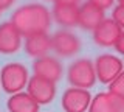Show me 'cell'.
Returning <instances> with one entry per match:
<instances>
[{"mask_svg": "<svg viewBox=\"0 0 124 112\" xmlns=\"http://www.w3.org/2000/svg\"><path fill=\"white\" fill-rule=\"evenodd\" d=\"M95 70L96 78L102 84H110L116 76L124 70V64L118 56L104 53L95 59Z\"/></svg>", "mask_w": 124, "mask_h": 112, "instance_id": "4", "label": "cell"}, {"mask_svg": "<svg viewBox=\"0 0 124 112\" xmlns=\"http://www.w3.org/2000/svg\"><path fill=\"white\" fill-rule=\"evenodd\" d=\"M51 47L56 55L62 58L75 56L81 48V41L75 33L68 30H59L51 36Z\"/></svg>", "mask_w": 124, "mask_h": 112, "instance_id": "6", "label": "cell"}, {"mask_svg": "<svg viewBox=\"0 0 124 112\" xmlns=\"http://www.w3.org/2000/svg\"><path fill=\"white\" fill-rule=\"evenodd\" d=\"M115 50H116V52L119 53V55H123V56H124V30H123L121 36H119L118 42L115 44Z\"/></svg>", "mask_w": 124, "mask_h": 112, "instance_id": "20", "label": "cell"}, {"mask_svg": "<svg viewBox=\"0 0 124 112\" xmlns=\"http://www.w3.org/2000/svg\"><path fill=\"white\" fill-rule=\"evenodd\" d=\"M54 3H62V5H75V6H79L81 0H54Z\"/></svg>", "mask_w": 124, "mask_h": 112, "instance_id": "21", "label": "cell"}, {"mask_svg": "<svg viewBox=\"0 0 124 112\" xmlns=\"http://www.w3.org/2000/svg\"><path fill=\"white\" fill-rule=\"evenodd\" d=\"M51 13L42 3H28L19 6L11 14V24L20 31L22 36L28 37L33 34L46 33L51 25Z\"/></svg>", "mask_w": 124, "mask_h": 112, "instance_id": "1", "label": "cell"}, {"mask_svg": "<svg viewBox=\"0 0 124 112\" xmlns=\"http://www.w3.org/2000/svg\"><path fill=\"white\" fill-rule=\"evenodd\" d=\"M22 44V34L11 22L0 24V55H14Z\"/></svg>", "mask_w": 124, "mask_h": 112, "instance_id": "10", "label": "cell"}, {"mask_svg": "<svg viewBox=\"0 0 124 112\" xmlns=\"http://www.w3.org/2000/svg\"><path fill=\"white\" fill-rule=\"evenodd\" d=\"M87 2H90L92 5H95V6H98V8L106 11V9H108V8L113 6L115 0H87Z\"/></svg>", "mask_w": 124, "mask_h": 112, "instance_id": "19", "label": "cell"}, {"mask_svg": "<svg viewBox=\"0 0 124 112\" xmlns=\"http://www.w3.org/2000/svg\"><path fill=\"white\" fill-rule=\"evenodd\" d=\"M118 5H124V0H118Z\"/></svg>", "mask_w": 124, "mask_h": 112, "instance_id": "23", "label": "cell"}, {"mask_svg": "<svg viewBox=\"0 0 124 112\" xmlns=\"http://www.w3.org/2000/svg\"><path fill=\"white\" fill-rule=\"evenodd\" d=\"M26 55L37 59V58L46 56V53L50 52L51 47V36L48 33H39V34H33V36L25 37L23 42Z\"/></svg>", "mask_w": 124, "mask_h": 112, "instance_id": "11", "label": "cell"}, {"mask_svg": "<svg viewBox=\"0 0 124 112\" xmlns=\"http://www.w3.org/2000/svg\"><path fill=\"white\" fill-rule=\"evenodd\" d=\"M121 33H123V28L112 17L104 19L93 31V41L99 47H115Z\"/></svg>", "mask_w": 124, "mask_h": 112, "instance_id": "7", "label": "cell"}, {"mask_svg": "<svg viewBox=\"0 0 124 112\" xmlns=\"http://www.w3.org/2000/svg\"><path fill=\"white\" fill-rule=\"evenodd\" d=\"M26 92L33 96L39 104H48L56 96V84L39 76H31L26 86Z\"/></svg>", "mask_w": 124, "mask_h": 112, "instance_id": "9", "label": "cell"}, {"mask_svg": "<svg viewBox=\"0 0 124 112\" xmlns=\"http://www.w3.org/2000/svg\"><path fill=\"white\" fill-rule=\"evenodd\" d=\"M16 2V0H0V9H6L9 8L11 5Z\"/></svg>", "mask_w": 124, "mask_h": 112, "instance_id": "22", "label": "cell"}, {"mask_svg": "<svg viewBox=\"0 0 124 112\" xmlns=\"http://www.w3.org/2000/svg\"><path fill=\"white\" fill-rule=\"evenodd\" d=\"M108 92L124 96V70L119 73V75L116 76L110 84H108Z\"/></svg>", "mask_w": 124, "mask_h": 112, "instance_id": "16", "label": "cell"}, {"mask_svg": "<svg viewBox=\"0 0 124 112\" xmlns=\"http://www.w3.org/2000/svg\"><path fill=\"white\" fill-rule=\"evenodd\" d=\"M28 69L20 62L5 64L0 70V86L9 95L19 94L28 86Z\"/></svg>", "mask_w": 124, "mask_h": 112, "instance_id": "2", "label": "cell"}, {"mask_svg": "<svg viewBox=\"0 0 124 112\" xmlns=\"http://www.w3.org/2000/svg\"><path fill=\"white\" fill-rule=\"evenodd\" d=\"M92 103V95L87 89L70 87L62 94L61 106L64 112H87Z\"/></svg>", "mask_w": 124, "mask_h": 112, "instance_id": "5", "label": "cell"}, {"mask_svg": "<svg viewBox=\"0 0 124 112\" xmlns=\"http://www.w3.org/2000/svg\"><path fill=\"white\" fill-rule=\"evenodd\" d=\"M112 19L118 24L121 28L124 30V5H118L113 8V13H112Z\"/></svg>", "mask_w": 124, "mask_h": 112, "instance_id": "17", "label": "cell"}, {"mask_svg": "<svg viewBox=\"0 0 124 112\" xmlns=\"http://www.w3.org/2000/svg\"><path fill=\"white\" fill-rule=\"evenodd\" d=\"M6 107L9 112H39L40 104L28 92H19V94L9 95Z\"/></svg>", "mask_w": 124, "mask_h": 112, "instance_id": "14", "label": "cell"}, {"mask_svg": "<svg viewBox=\"0 0 124 112\" xmlns=\"http://www.w3.org/2000/svg\"><path fill=\"white\" fill-rule=\"evenodd\" d=\"M67 78H68V83L71 84V87H79V89H87L88 90L98 81L95 62H92L87 58L76 59L75 62L70 64Z\"/></svg>", "mask_w": 124, "mask_h": 112, "instance_id": "3", "label": "cell"}, {"mask_svg": "<svg viewBox=\"0 0 124 112\" xmlns=\"http://www.w3.org/2000/svg\"><path fill=\"white\" fill-rule=\"evenodd\" d=\"M33 73H34V76L44 78L46 81H51V83L56 84L62 76V64L56 59V58L46 55V56L34 59Z\"/></svg>", "mask_w": 124, "mask_h": 112, "instance_id": "8", "label": "cell"}, {"mask_svg": "<svg viewBox=\"0 0 124 112\" xmlns=\"http://www.w3.org/2000/svg\"><path fill=\"white\" fill-rule=\"evenodd\" d=\"M110 98H112V107H113V112H124V96L112 94L110 92Z\"/></svg>", "mask_w": 124, "mask_h": 112, "instance_id": "18", "label": "cell"}, {"mask_svg": "<svg viewBox=\"0 0 124 112\" xmlns=\"http://www.w3.org/2000/svg\"><path fill=\"white\" fill-rule=\"evenodd\" d=\"M0 11H2V9H0Z\"/></svg>", "mask_w": 124, "mask_h": 112, "instance_id": "24", "label": "cell"}, {"mask_svg": "<svg viewBox=\"0 0 124 112\" xmlns=\"http://www.w3.org/2000/svg\"><path fill=\"white\" fill-rule=\"evenodd\" d=\"M53 19L62 26H76L79 24V6L75 5H62V3H54L51 11Z\"/></svg>", "mask_w": 124, "mask_h": 112, "instance_id": "13", "label": "cell"}, {"mask_svg": "<svg viewBox=\"0 0 124 112\" xmlns=\"http://www.w3.org/2000/svg\"><path fill=\"white\" fill-rule=\"evenodd\" d=\"M88 112H113L110 92H99L92 98Z\"/></svg>", "mask_w": 124, "mask_h": 112, "instance_id": "15", "label": "cell"}, {"mask_svg": "<svg viewBox=\"0 0 124 112\" xmlns=\"http://www.w3.org/2000/svg\"><path fill=\"white\" fill-rule=\"evenodd\" d=\"M106 19L104 9L92 5L90 2H85L79 6V25L81 28L87 31H95V28Z\"/></svg>", "mask_w": 124, "mask_h": 112, "instance_id": "12", "label": "cell"}]
</instances>
